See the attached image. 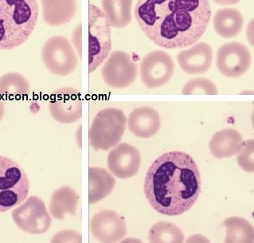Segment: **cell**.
<instances>
[{"mask_svg": "<svg viewBox=\"0 0 254 243\" xmlns=\"http://www.w3.org/2000/svg\"><path fill=\"white\" fill-rule=\"evenodd\" d=\"M175 73V62L165 51H155L142 59L139 75L142 82L148 89L161 87L169 82Z\"/></svg>", "mask_w": 254, "mask_h": 243, "instance_id": "obj_10", "label": "cell"}, {"mask_svg": "<svg viewBox=\"0 0 254 243\" xmlns=\"http://www.w3.org/2000/svg\"><path fill=\"white\" fill-rule=\"evenodd\" d=\"M39 14L37 0H0V51L12 50L28 40Z\"/></svg>", "mask_w": 254, "mask_h": 243, "instance_id": "obj_3", "label": "cell"}, {"mask_svg": "<svg viewBox=\"0 0 254 243\" xmlns=\"http://www.w3.org/2000/svg\"><path fill=\"white\" fill-rule=\"evenodd\" d=\"M223 226L226 232L225 243H254V227L246 219L230 217L223 222Z\"/></svg>", "mask_w": 254, "mask_h": 243, "instance_id": "obj_23", "label": "cell"}, {"mask_svg": "<svg viewBox=\"0 0 254 243\" xmlns=\"http://www.w3.org/2000/svg\"><path fill=\"white\" fill-rule=\"evenodd\" d=\"M30 92V85L20 73H5L0 77V96L6 97H24Z\"/></svg>", "mask_w": 254, "mask_h": 243, "instance_id": "obj_24", "label": "cell"}, {"mask_svg": "<svg viewBox=\"0 0 254 243\" xmlns=\"http://www.w3.org/2000/svg\"><path fill=\"white\" fill-rule=\"evenodd\" d=\"M30 182L19 164L0 156V213L10 211L26 200Z\"/></svg>", "mask_w": 254, "mask_h": 243, "instance_id": "obj_4", "label": "cell"}, {"mask_svg": "<svg viewBox=\"0 0 254 243\" xmlns=\"http://www.w3.org/2000/svg\"><path fill=\"white\" fill-rule=\"evenodd\" d=\"M107 164L109 170L115 177L126 180L137 174L141 164V156L133 145L121 143L109 152Z\"/></svg>", "mask_w": 254, "mask_h": 243, "instance_id": "obj_13", "label": "cell"}, {"mask_svg": "<svg viewBox=\"0 0 254 243\" xmlns=\"http://www.w3.org/2000/svg\"><path fill=\"white\" fill-rule=\"evenodd\" d=\"M182 93L184 95H195V94H205V95H217L218 89L213 81L206 77H197L190 80L183 88Z\"/></svg>", "mask_w": 254, "mask_h": 243, "instance_id": "obj_26", "label": "cell"}, {"mask_svg": "<svg viewBox=\"0 0 254 243\" xmlns=\"http://www.w3.org/2000/svg\"><path fill=\"white\" fill-rule=\"evenodd\" d=\"M243 144L240 132L233 128H225L212 136L209 148L217 159L231 157L238 153Z\"/></svg>", "mask_w": 254, "mask_h": 243, "instance_id": "obj_18", "label": "cell"}, {"mask_svg": "<svg viewBox=\"0 0 254 243\" xmlns=\"http://www.w3.org/2000/svg\"><path fill=\"white\" fill-rule=\"evenodd\" d=\"M5 114V102L0 101V122L3 118Z\"/></svg>", "mask_w": 254, "mask_h": 243, "instance_id": "obj_31", "label": "cell"}, {"mask_svg": "<svg viewBox=\"0 0 254 243\" xmlns=\"http://www.w3.org/2000/svg\"><path fill=\"white\" fill-rule=\"evenodd\" d=\"M112 50L111 27L103 10L89 5V72L103 64Z\"/></svg>", "mask_w": 254, "mask_h": 243, "instance_id": "obj_6", "label": "cell"}, {"mask_svg": "<svg viewBox=\"0 0 254 243\" xmlns=\"http://www.w3.org/2000/svg\"><path fill=\"white\" fill-rule=\"evenodd\" d=\"M216 33L223 39H233L242 32L244 18L238 9L226 7L218 10L213 18Z\"/></svg>", "mask_w": 254, "mask_h": 243, "instance_id": "obj_19", "label": "cell"}, {"mask_svg": "<svg viewBox=\"0 0 254 243\" xmlns=\"http://www.w3.org/2000/svg\"><path fill=\"white\" fill-rule=\"evenodd\" d=\"M81 94L77 89L64 87L51 93L49 110L51 117L62 124H72L82 117Z\"/></svg>", "mask_w": 254, "mask_h": 243, "instance_id": "obj_12", "label": "cell"}, {"mask_svg": "<svg viewBox=\"0 0 254 243\" xmlns=\"http://www.w3.org/2000/svg\"><path fill=\"white\" fill-rule=\"evenodd\" d=\"M127 122L130 132L139 138L155 136L161 127L160 114L150 106H141L135 109L130 114Z\"/></svg>", "mask_w": 254, "mask_h": 243, "instance_id": "obj_16", "label": "cell"}, {"mask_svg": "<svg viewBox=\"0 0 254 243\" xmlns=\"http://www.w3.org/2000/svg\"><path fill=\"white\" fill-rule=\"evenodd\" d=\"M135 18L143 34L164 49L194 45L210 23L209 0H138Z\"/></svg>", "mask_w": 254, "mask_h": 243, "instance_id": "obj_1", "label": "cell"}, {"mask_svg": "<svg viewBox=\"0 0 254 243\" xmlns=\"http://www.w3.org/2000/svg\"><path fill=\"white\" fill-rule=\"evenodd\" d=\"M127 118L122 110L106 108L93 119L89 128V143L94 150L109 151L118 144L125 133Z\"/></svg>", "mask_w": 254, "mask_h": 243, "instance_id": "obj_5", "label": "cell"}, {"mask_svg": "<svg viewBox=\"0 0 254 243\" xmlns=\"http://www.w3.org/2000/svg\"><path fill=\"white\" fill-rule=\"evenodd\" d=\"M133 0H101L102 10L107 17L110 27L122 29L131 22V7Z\"/></svg>", "mask_w": 254, "mask_h": 243, "instance_id": "obj_22", "label": "cell"}, {"mask_svg": "<svg viewBox=\"0 0 254 243\" xmlns=\"http://www.w3.org/2000/svg\"><path fill=\"white\" fill-rule=\"evenodd\" d=\"M252 64L250 50L238 42L226 43L218 49L216 66L225 77L238 78L244 75Z\"/></svg>", "mask_w": 254, "mask_h": 243, "instance_id": "obj_11", "label": "cell"}, {"mask_svg": "<svg viewBox=\"0 0 254 243\" xmlns=\"http://www.w3.org/2000/svg\"><path fill=\"white\" fill-rule=\"evenodd\" d=\"M200 191L198 165L185 152H166L151 164L146 174V198L162 215H183L194 206Z\"/></svg>", "mask_w": 254, "mask_h": 243, "instance_id": "obj_2", "label": "cell"}, {"mask_svg": "<svg viewBox=\"0 0 254 243\" xmlns=\"http://www.w3.org/2000/svg\"><path fill=\"white\" fill-rule=\"evenodd\" d=\"M82 27L81 24H79L76 28L74 29L73 33V37H72V40H73V46L78 54L79 58L81 59V53H82V50H81V35H82Z\"/></svg>", "mask_w": 254, "mask_h": 243, "instance_id": "obj_29", "label": "cell"}, {"mask_svg": "<svg viewBox=\"0 0 254 243\" xmlns=\"http://www.w3.org/2000/svg\"><path fill=\"white\" fill-rule=\"evenodd\" d=\"M151 243H183L184 235L180 227L168 222H159L151 227L148 233Z\"/></svg>", "mask_w": 254, "mask_h": 243, "instance_id": "obj_25", "label": "cell"}, {"mask_svg": "<svg viewBox=\"0 0 254 243\" xmlns=\"http://www.w3.org/2000/svg\"><path fill=\"white\" fill-rule=\"evenodd\" d=\"M42 15L45 23L59 27L72 21L77 14V0H41Z\"/></svg>", "mask_w": 254, "mask_h": 243, "instance_id": "obj_17", "label": "cell"}, {"mask_svg": "<svg viewBox=\"0 0 254 243\" xmlns=\"http://www.w3.org/2000/svg\"><path fill=\"white\" fill-rule=\"evenodd\" d=\"M178 62L183 71L188 74H202L210 69L213 61V50L203 42L194 43L189 49L180 51Z\"/></svg>", "mask_w": 254, "mask_h": 243, "instance_id": "obj_15", "label": "cell"}, {"mask_svg": "<svg viewBox=\"0 0 254 243\" xmlns=\"http://www.w3.org/2000/svg\"><path fill=\"white\" fill-rule=\"evenodd\" d=\"M254 141L253 139H250L243 141L242 148L237 153L238 165L246 173H254Z\"/></svg>", "mask_w": 254, "mask_h": 243, "instance_id": "obj_27", "label": "cell"}, {"mask_svg": "<svg viewBox=\"0 0 254 243\" xmlns=\"http://www.w3.org/2000/svg\"><path fill=\"white\" fill-rule=\"evenodd\" d=\"M137 75V64L125 51L112 52L101 69V76L106 85L116 89H125L132 85Z\"/></svg>", "mask_w": 254, "mask_h": 243, "instance_id": "obj_9", "label": "cell"}, {"mask_svg": "<svg viewBox=\"0 0 254 243\" xmlns=\"http://www.w3.org/2000/svg\"><path fill=\"white\" fill-rule=\"evenodd\" d=\"M79 196L70 186H62L57 189L51 196L49 211L51 216L63 220L67 215H76Z\"/></svg>", "mask_w": 254, "mask_h": 243, "instance_id": "obj_20", "label": "cell"}, {"mask_svg": "<svg viewBox=\"0 0 254 243\" xmlns=\"http://www.w3.org/2000/svg\"><path fill=\"white\" fill-rule=\"evenodd\" d=\"M216 4L222 6H233V5L238 4L242 0H213Z\"/></svg>", "mask_w": 254, "mask_h": 243, "instance_id": "obj_30", "label": "cell"}, {"mask_svg": "<svg viewBox=\"0 0 254 243\" xmlns=\"http://www.w3.org/2000/svg\"><path fill=\"white\" fill-rule=\"evenodd\" d=\"M90 230L93 238L101 243H117L127 233L123 217L115 211L108 210L93 215Z\"/></svg>", "mask_w": 254, "mask_h": 243, "instance_id": "obj_14", "label": "cell"}, {"mask_svg": "<svg viewBox=\"0 0 254 243\" xmlns=\"http://www.w3.org/2000/svg\"><path fill=\"white\" fill-rule=\"evenodd\" d=\"M42 59L50 72L61 77L73 73L78 65V56L66 37L55 35L44 43Z\"/></svg>", "mask_w": 254, "mask_h": 243, "instance_id": "obj_7", "label": "cell"}, {"mask_svg": "<svg viewBox=\"0 0 254 243\" xmlns=\"http://www.w3.org/2000/svg\"><path fill=\"white\" fill-rule=\"evenodd\" d=\"M12 219L21 231L31 235L46 233L52 223L44 202L35 195L29 197L24 203L14 209Z\"/></svg>", "mask_w": 254, "mask_h": 243, "instance_id": "obj_8", "label": "cell"}, {"mask_svg": "<svg viewBox=\"0 0 254 243\" xmlns=\"http://www.w3.org/2000/svg\"><path fill=\"white\" fill-rule=\"evenodd\" d=\"M89 183V203L93 205L111 194L116 180L105 168H90Z\"/></svg>", "mask_w": 254, "mask_h": 243, "instance_id": "obj_21", "label": "cell"}, {"mask_svg": "<svg viewBox=\"0 0 254 243\" xmlns=\"http://www.w3.org/2000/svg\"><path fill=\"white\" fill-rule=\"evenodd\" d=\"M51 242H78L81 243V234L75 231H63L55 235Z\"/></svg>", "mask_w": 254, "mask_h": 243, "instance_id": "obj_28", "label": "cell"}]
</instances>
